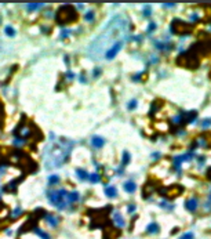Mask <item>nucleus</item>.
<instances>
[{"mask_svg": "<svg viewBox=\"0 0 211 239\" xmlns=\"http://www.w3.org/2000/svg\"><path fill=\"white\" fill-rule=\"evenodd\" d=\"M127 21L123 17L117 15L112 20L106 28L102 31L101 35L94 42L91 43L88 48V54L93 59H100L101 55H105L113 46H116L117 43H121V37L126 35L127 32Z\"/></svg>", "mask_w": 211, "mask_h": 239, "instance_id": "nucleus-1", "label": "nucleus"}, {"mask_svg": "<svg viewBox=\"0 0 211 239\" xmlns=\"http://www.w3.org/2000/svg\"><path fill=\"white\" fill-rule=\"evenodd\" d=\"M43 156H44V165L47 166L48 169H53V167H57V166H61L66 160L68 149L61 144L53 143L47 147Z\"/></svg>", "mask_w": 211, "mask_h": 239, "instance_id": "nucleus-2", "label": "nucleus"}, {"mask_svg": "<svg viewBox=\"0 0 211 239\" xmlns=\"http://www.w3.org/2000/svg\"><path fill=\"white\" fill-rule=\"evenodd\" d=\"M76 18H77V13L73 8V6H70V4L59 7V10L57 11V15H55V20L61 25H65V24L76 21Z\"/></svg>", "mask_w": 211, "mask_h": 239, "instance_id": "nucleus-3", "label": "nucleus"}, {"mask_svg": "<svg viewBox=\"0 0 211 239\" xmlns=\"http://www.w3.org/2000/svg\"><path fill=\"white\" fill-rule=\"evenodd\" d=\"M178 65H182V66H186V68H197L199 66V57L196 55L195 50H189L184 53L178 59Z\"/></svg>", "mask_w": 211, "mask_h": 239, "instance_id": "nucleus-4", "label": "nucleus"}, {"mask_svg": "<svg viewBox=\"0 0 211 239\" xmlns=\"http://www.w3.org/2000/svg\"><path fill=\"white\" fill-rule=\"evenodd\" d=\"M192 29H193V25L182 22L181 20H174L171 24V32L174 35H188L192 32Z\"/></svg>", "mask_w": 211, "mask_h": 239, "instance_id": "nucleus-5", "label": "nucleus"}, {"mask_svg": "<svg viewBox=\"0 0 211 239\" xmlns=\"http://www.w3.org/2000/svg\"><path fill=\"white\" fill-rule=\"evenodd\" d=\"M121 46H123V42H121V43H117L116 46H113V47H112L111 50H109V51H108V53L105 54V58H106V59L115 58V57H116V54L119 53V51H120Z\"/></svg>", "mask_w": 211, "mask_h": 239, "instance_id": "nucleus-6", "label": "nucleus"}, {"mask_svg": "<svg viewBox=\"0 0 211 239\" xmlns=\"http://www.w3.org/2000/svg\"><path fill=\"white\" fill-rule=\"evenodd\" d=\"M185 206H186V209H188L189 212L193 213L196 209H197V201H196V199H189V201L186 202V205H185Z\"/></svg>", "mask_w": 211, "mask_h": 239, "instance_id": "nucleus-7", "label": "nucleus"}, {"mask_svg": "<svg viewBox=\"0 0 211 239\" xmlns=\"http://www.w3.org/2000/svg\"><path fill=\"white\" fill-rule=\"evenodd\" d=\"M104 143H105V141H104L101 137H98V136H95V137L93 138V145H94L95 148H101V147L104 145Z\"/></svg>", "mask_w": 211, "mask_h": 239, "instance_id": "nucleus-8", "label": "nucleus"}, {"mask_svg": "<svg viewBox=\"0 0 211 239\" xmlns=\"http://www.w3.org/2000/svg\"><path fill=\"white\" fill-rule=\"evenodd\" d=\"M135 188H137V185H135L132 181H127L126 184H124V189H126L127 192H134Z\"/></svg>", "mask_w": 211, "mask_h": 239, "instance_id": "nucleus-9", "label": "nucleus"}, {"mask_svg": "<svg viewBox=\"0 0 211 239\" xmlns=\"http://www.w3.org/2000/svg\"><path fill=\"white\" fill-rule=\"evenodd\" d=\"M105 194H106V196L115 198V196H116V188H113V187H106V188H105Z\"/></svg>", "mask_w": 211, "mask_h": 239, "instance_id": "nucleus-10", "label": "nucleus"}, {"mask_svg": "<svg viewBox=\"0 0 211 239\" xmlns=\"http://www.w3.org/2000/svg\"><path fill=\"white\" fill-rule=\"evenodd\" d=\"M146 231H148L149 234H156V232H159V225H157V224H155V223L149 224L148 228H146Z\"/></svg>", "mask_w": 211, "mask_h": 239, "instance_id": "nucleus-11", "label": "nucleus"}, {"mask_svg": "<svg viewBox=\"0 0 211 239\" xmlns=\"http://www.w3.org/2000/svg\"><path fill=\"white\" fill-rule=\"evenodd\" d=\"M79 199V194L77 192H70L68 194V203H73Z\"/></svg>", "mask_w": 211, "mask_h": 239, "instance_id": "nucleus-12", "label": "nucleus"}, {"mask_svg": "<svg viewBox=\"0 0 211 239\" xmlns=\"http://www.w3.org/2000/svg\"><path fill=\"white\" fill-rule=\"evenodd\" d=\"M113 218H115V221H116V224L119 225V227H123V225H124V220L121 218V216L119 214V213H115Z\"/></svg>", "mask_w": 211, "mask_h": 239, "instance_id": "nucleus-13", "label": "nucleus"}, {"mask_svg": "<svg viewBox=\"0 0 211 239\" xmlns=\"http://www.w3.org/2000/svg\"><path fill=\"white\" fill-rule=\"evenodd\" d=\"M76 174L79 175L81 180H86V178H88V174H87L84 170H81V169H77V170H76Z\"/></svg>", "mask_w": 211, "mask_h": 239, "instance_id": "nucleus-14", "label": "nucleus"}, {"mask_svg": "<svg viewBox=\"0 0 211 239\" xmlns=\"http://www.w3.org/2000/svg\"><path fill=\"white\" fill-rule=\"evenodd\" d=\"M130 162V154L128 152H124L123 154V165H127Z\"/></svg>", "mask_w": 211, "mask_h": 239, "instance_id": "nucleus-15", "label": "nucleus"}, {"mask_svg": "<svg viewBox=\"0 0 211 239\" xmlns=\"http://www.w3.org/2000/svg\"><path fill=\"white\" fill-rule=\"evenodd\" d=\"M6 33H7L8 36H14V35H15V31H14L11 27H6Z\"/></svg>", "mask_w": 211, "mask_h": 239, "instance_id": "nucleus-16", "label": "nucleus"}, {"mask_svg": "<svg viewBox=\"0 0 211 239\" xmlns=\"http://www.w3.org/2000/svg\"><path fill=\"white\" fill-rule=\"evenodd\" d=\"M46 218L50 221V224H51V225H57V223H58V221H57V218L51 217V216H46Z\"/></svg>", "mask_w": 211, "mask_h": 239, "instance_id": "nucleus-17", "label": "nucleus"}, {"mask_svg": "<svg viewBox=\"0 0 211 239\" xmlns=\"http://www.w3.org/2000/svg\"><path fill=\"white\" fill-rule=\"evenodd\" d=\"M90 181L91 182H98V181H100V175L98 174H91L90 175Z\"/></svg>", "mask_w": 211, "mask_h": 239, "instance_id": "nucleus-18", "label": "nucleus"}, {"mask_svg": "<svg viewBox=\"0 0 211 239\" xmlns=\"http://www.w3.org/2000/svg\"><path fill=\"white\" fill-rule=\"evenodd\" d=\"M86 20H87V21H93V20H94V13H93V11L87 13V14H86Z\"/></svg>", "mask_w": 211, "mask_h": 239, "instance_id": "nucleus-19", "label": "nucleus"}, {"mask_svg": "<svg viewBox=\"0 0 211 239\" xmlns=\"http://www.w3.org/2000/svg\"><path fill=\"white\" fill-rule=\"evenodd\" d=\"M48 182H50V184H57V182H58V177H57V175H51L50 180H48Z\"/></svg>", "mask_w": 211, "mask_h": 239, "instance_id": "nucleus-20", "label": "nucleus"}, {"mask_svg": "<svg viewBox=\"0 0 211 239\" xmlns=\"http://www.w3.org/2000/svg\"><path fill=\"white\" fill-rule=\"evenodd\" d=\"M36 232H37V234H39V235H40V236H42L43 239H50V238H48V235L46 234V232H43V231H40V229H36Z\"/></svg>", "mask_w": 211, "mask_h": 239, "instance_id": "nucleus-21", "label": "nucleus"}, {"mask_svg": "<svg viewBox=\"0 0 211 239\" xmlns=\"http://www.w3.org/2000/svg\"><path fill=\"white\" fill-rule=\"evenodd\" d=\"M181 239H193V234L192 232H188V234H185L181 236Z\"/></svg>", "mask_w": 211, "mask_h": 239, "instance_id": "nucleus-22", "label": "nucleus"}, {"mask_svg": "<svg viewBox=\"0 0 211 239\" xmlns=\"http://www.w3.org/2000/svg\"><path fill=\"white\" fill-rule=\"evenodd\" d=\"M37 7H40V4H29V6H28V8H29V10H36V8H37Z\"/></svg>", "mask_w": 211, "mask_h": 239, "instance_id": "nucleus-23", "label": "nucleus"}, {"mask_svg": "<svg viewBox=\"0 0 211 239\" xmlns=\"http://www.w3.org/2000/svg\"><path fill=\"white\" fill-rule=\"evenodd\" d=\"M135 106H137V101H131L128 104V108H130V109H134Z\"/></svg>", "mask_w": 211, "mask_h": 239, "instance_id": "nucleus-24", "label": "nucleus"}, {"mask_svg": "<svg viewBox=\"0 0 211 239\" xmlns=\"http://www.w3.org/2000/svg\"><path fill=\"white\" fill-rule=\"evenodd\" d=\"M145 15H150V7L149 6L145 7Z\"/></svg>", "mask_w": 211, "mask_h": 239, "instance_id": "nucleus-25", "label": "nucleus"}, {"mask_svg": "<svg viewBox=\"0 0 211 239\" xmlns=\"http://www.w3.org/2000/svg\"><path fill=\"white\" fill-rule=\"evenodd\" d=\"M155 28H156V25H155V24H150V27L148 28V32H152V31H153V29H155Z\"/></svg>", "mask_w": 211, "mask_h": 239, "instance_id": "nucleus-26", "label": "nucleus"}, {"mask_svg": "<svg viewBox=\"0 0 211 239\" xmlns=\"http://www.w3.org/2000/svg\"><path fill=\"white\" fill-rule=\"evenodd\" d=\"M208 124H210V120H206V122H203V126H204V127H207Z\"/></svg>", "mask_w": 211, "mask_h": 239, "instance_id": "nucleus-27", "label": "nucleus"}, {"mask_svg": "<svg viewBox=\"0 0 211 239\" xmlns=\"http://www.w3.org/2000/svg\"><path fill=\"white\" fill-rule=\"evenodd\" d=\"M210 201H211V196H210Z\"/></svg>", "mask_w": 211, "mask_h": 239, "instance_id": "nucleus-28", "label": "nucleus"}]
</instances>
